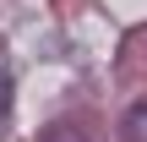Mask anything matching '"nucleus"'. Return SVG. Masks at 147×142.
Here are the masks:
<instances>
[{
  "mask_svg": "<svg viewBox=\"0 0 147 142\" xmlns=\"http://www.w3.org/2000/svg\"><path fill=\"white\" fill-rule=\"evenodd\" d=\"M120 137H125V142H147V99L125 109V120H120Z\"/></svg>",
  "mask_w": 147,
  "mask_h": 142,
  "instance_id": "nucleus-1",
  "label": "nucleus"
},
{
  "mask_svg": "<svg viewBox=\"0 0 147 142\" xmlns=\"http://www.w3.org/2000/svg\"><path fill=\"white\" fill-rule=\"evenodd\" d=\"M38 142H93L82 126H71V120H55V126H44L38 131Z\"/></svg>",
  "mask_w": 147,
  "mask_h": 142,
  "instance_id": "nucleus-2",
  "label": "nucleus"
},
{
  "mask_svg": "<svg viewBox=\"0 0 147 142\" xmlns=\"http://www.w3.org/2000/svg\"><path fill=\"white\" fill-rule=\"evenodd\" d=\"M5 115H11V77L0 71V120H5Z\"/></svg>",
  "mask_w": 147,
  "mask_h": 142,
  "instance_id": "nucleus-3",
  "label": "nucleus"
}]
</instances>
